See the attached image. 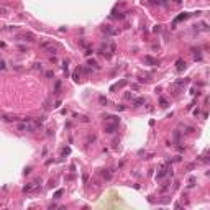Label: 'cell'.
I'll return each instance as SVG.
<instances>
[{
  "label": "cell",
  "instance_id": "cell-1",
  "mask_svg": "<svg viewBox=\"0 0 210 210\" xmlns=\"http://www.w3.org/2000/svg\"><path fill=\"white\" fill-rule=\"evenodd\" d=\"M117 49V43L113 40H110V38H105V40L102 41V44H100L99 48V53L105 58V59H110L112 56H113V53H115Z\"/></svg>",
  "mask_w": 210,
  "mask_h": 210
},
{
  "label": "cell",
  "instance_id": "cell-2",
  "mask_svg": "<svg viewBox=\"0 0 210 210\" xmlns=\"http://www.w3.org/2000/svg\"><path fill=\"white\" fill-rule=\"evenodd\" d=\"M40 48H41V49H44L48 54H51V56L56 54V44H53V41H48V40L46 41H41Z\"/></svg>",
  "mask_w": 210,
  "mask_h": 210
},
{
  "label": "cell",
  "instance_id": "cell-3",
  "mask_svg": "<svg viewBox=\"0 0 210 210\" xmlns=\"http://www.w3.org/2000/svg\"><path fill=\"white\" fill-rule=\"evenodd\" d=\"M16 40L25 41V43H31V41H35V35H33V33H30V31H23V33H18Z\"/></svg>",
  "mask_w": 210,
  "mask_h": 210
},
{
  "label": "cell",
  "instance_id": "cell-4",
  "mask_svg": "<svg viewBox=\"0 0 210 210\" xmlns=\"http://www.w3.org/2000/svg\"><path fill=\"white\" fill-rule=\"evenodd\" d=\"M103 130H105V133H108V135H113L117 130H118V123H110V122H105V127H103Z\"/></svg>",
  "mask_w": 210,
  "mask_h": 210
},
{
  "label": "cell",
  "instance_id": "cell-5",
  "mask_svg": "<svg viewBox=\"0 0 210 210\" xmlns=\"http://www.w3.org/2000/svg\"><path fill=\"white\" fill-rule=\"evenodd\" d=\"M102 31L105 33V35H108V36H115V35H118V30H117V28H112V26H108V25L102 26Z\"/></svg>",
  "mask_w": 210,
  "mask_h": 210
},
{
  "label": "cell",
  "instance_id": "cell-6",
  "mask_svg": "<svg viewBox=\"0 0 210 210\" xmlns=\"http://www.w3.org/2000/svg\"><path fill=\"white\" fill-rule=\"evenodd\" d=\"M169 172H171V167H169V166H167V164H166V166H164L163 169H161V171H159V172H158V174H156V181H161V179H163V177H164V176H166V174H169Z\"/></svg>",
  "mask_w": 210,
  "mask_h": 210
},
{
  "label": "cell",
  "instance_id": "cell-7",
  "mask_svg": "<svg viewBox=\"0 0 210 210\" xmlns=\"http://www.w3.org/2000/svg\"><path fill=\"white\" fill-rule=\"evenodd\" d=\"M186 68H187V63L184 59H177V61H176V71H177V72H182Z\"/></svg>",
  "mask_w": 210,
  "mask_h": 210
},
{
  "label": "cell",
  "instance_id": "cell-8",
  "mask_svg": "<svg viewBox=\"0 0 210 210\" xmlns=\"http://www.w3.org/2000/svg\"><path fill=\"white\" fill-rule=\"evenodd\" d=\"M144 64H148V66H159V61L154 59L153 56H144Z\"/></svg>",
  "mask_w": 210,
  "mask_h": 210
},
{
  "label": "cell",
  "instance_id": "cell-9",
  "mask_svg": "<svg viewBox=\"0 0 210 210\" xmlns=\"http://www.w3.org/2000/svg\"><path fill=\"white\" fill-rule=\"evenodd\" d=\"M87 66L90 69H94V71H100V66H99V63H97L95 59H89L87 61Z\"/></svg>",
  "mask_w": 210,
  "mask_h": 210
},
{
  "label": "cell",
  "instance_id": "cell-10",
  "mask_svg": "<svg viewBox=\"0 0 210 210\" xmlns=\"http://www.w3.org/2000/svg\"><path fill=\"white\" fill-rule=\"evenodd\" d=\"M146 99L144 97H138V99H133V107H140V105H144Z\"/></svg>",
  "mask_w": 210,
  "mask_h": 210
},
{
  "label": "cell",
  "instance_id": "cell-11",
  "mask_svg": "<svg viewBox=\"0 0 210 210\" xmlns=\"http://www.w3.org/2000/svg\"><path fill=\"white\" fill-rule=\"evenodd\" d=\"M103 120H105V122H112V123H120V118L115 117V115H105Z\"/></svg>",
  "mask_w": 210,
  "mask_h": 210
},
{
  "label": "cell",
  "instance_id": "cell-12",
  "mask_svg": "<svg viewBox=\"0 0 210 210\" xmlns=\"http://www.w3.org/2000/svg\"><path fill=\"white\" fill-rule=\"evenodd\" d=\"M36 186H38V184H36V182H30V184H26V186L23 187V192H31V190L35 189Z\"/></svg>",
  "mask_w": 210,
  "mask_h": 210
},
{
  "label": "cell",
  "instance_id": "cell-13",
  "mask_svg": "<svg viewBox=\"0 0 210 210\" xmlns=\"http://www.w3.org/2000/svg\"><path fill=\"white\" fill-rule=\"evenodd\" d=\"M187 16H189V13H186V12H184V13H181V15H177V16L174 18V25L177 23V21H182V20H186Z\"/></svg>",
  "mask_w": 210,
  "mask_h": 210
},
{
  "label": "cell",
  "instance_id": "cell-14",
  "mask_svg": "<svg viewBox=\"0 0 210 210\" xmlns=\"http://www.w3.org/2000/svg\"><path fill=\"white\" fill-rule=\"evenodd\" d=\"M59 90H61V80H56V82H54V89H53V94L58 95Z\"/></svg>",
  "mask_w": 210,
  "mask_h": 210
},
{
  "label": "cell",
  "instance_id": "cell-15",
  "mask_svg": "<svg viewBox=\"0 0 210 210\" xmlns=\"http://www.w3.org/2000/svg\"><path fill=\"white\" fill-rule=\"evenodd\" d=\"M102 176H103V179H105V181H110L112 176H113V172H112V171H108V169H105V171L102 172Z\"/></svg>",
  "mask_w": 210,
  "mask_h": 210
},
{
  "label": "cell",
  "instance_id": "cell-16",
  "mask_svg": "<svg viewBox=\"0 0 210 210\" xmlns=\"http://www.w3.org/2000/svg\"><path fill=\"white\" fill-rule=\"evenodd\" d=\"M3 120L5 122H18V117H15V115H3Z\"/></svg>",
  "mask_w": 210,
  "mask_h": 210
},
{
  "label": "cell",
  "instance_id": "cell-17",
  "mask_svg": "<svg viewBox=\"0 0 210 210\" xmlns=\"http://www.w3.org/2000/svg\"><path fill=\"white\" fill-rule=\"evenodd\" d=\"M187 82H189L187 79H179V80H176V84H174V85H176V87H184V85H186Z\"/></svg>",
  "mask_w": 210,
  "mask_h": 210
},
{
  "label": "cell",
  "instance_id": "cell-18",
  "mask_svg": "<svg viewBox=\"0 0 210 210\" xmlns=\"http://www.w3.org/2000/svg\"><path fill=\"white\" fill-rule=\"evenodd\" d=\"M99 102H100V105H107L108 100H107V97H105V95H99Z\"/></svg>",
  "mask_w": 210,
  "mask_h": 210
},
{
  "label": "cell",
  "instance_id": "cell-19",
  "mask_svg": "<svg viewBox=\"0 0 210 210\" xmlns=\"http://www.w3.org/2000/svg\"><path fill=\"white\" fill-rule=\"evenodd\" d=\"M159 105H161L163 108H166L167 105H169V103H167V100L164 99V97H159Z\"/></svg>",
  "mask_w": 210,
  "mask_h": 210
},
{
  "label": "cell",
  "instance_id": "cell-20",
  "mask_svg": "<svg viewBox=\"0 0 210 210\" xmlns=\"http://www.w3.org/2000/svg\"><path fill=\"white\" fill-rule=\"evenodd\" d=\"M113 13H115V15H113V16H115V18H118V20H123V18H125V16H127V13H117V12H113Z\"/></svg>",
  "mask_w": 210,
  "mask_h": 210
},
{
  "label": "cell",
  "instance_id": "cell-21",
  "mask_svg": "<svg viewBox=\"0 0 210 210\" xmlns=\"http://www.w3.org/2000/svg\"><path fill=\"white\" fill-rule=\"evenodd\" d=\"M33 68H35L36 71H43V64H41V63H35V64H33Z\"/></svg>",
  "mask_w": 210,
  "mask_h": 210
},
{
  "label": "cell",
  "instance_id": "cell-22",
  "mask_svg": "<svg viewBox=\"0 0 210 210\" xmlns=\"http://www.w3.org/2000/svg\"><path fill=\"white\" fill-rule=\"evenodd\" d=\"M194 59H195V61H197V59H199V61L202 59V54H200V51H194Z\"/></svg>",
  "mask_w": 210,
  "mask_h": 210
},
{
  "label": "cell",
  "instance_id": "cell-23",
  "mask_svg": "<svg viewBox=\"0 0 210 210\" xmlns=\"http://www.w3.org/2000/svg\"><path fill=\"white\" fill-rule=\"evenodd\" d=\"M72 79H74L75 82H79V79H80V77H79V69H77V71H75L74 74H72Z\"/></svg>",
  "mask_w": 210,
  "mask_h": 210
},
{
  "label": "cell",
  "instance_id": "cell-24",
  "mask_svg": "<svg viewBox=\"0 0 210 210\" xmlns=\"http://www.w3.org/2000/svg\"><path fill=\"white\" fill-rule=\"evenodd\" d=\"M195 186V177H190L189 179V187H194Z\"/></svg>",
  "mask_w": 210,
  "mask_h": 210
},
{
  "label": "cell",
  "instance_id": "cell-25",
  "mask_svg": "<svg viewBox=\"0 0 210 210\" xmlns=\"http://www.w3.org/2000/svg\"><path fill=\"white\" fill-rule=\"evenodd\" d=\"M5 69H7V66H5V61L0 59V71H5Z\"/></svg>",
  "mask_w": 210,
  "mask_h": 210
},
{
  "label": "cell",
  "instance_id": "cell-26",
  "mask_svg": "<svg viewBox=\"0 0 210 210\" xmlns=\"http://www.w3.org/2000/svg\"><path fill=\"white\" fill-rule=\"evenodd\" d=\"M69 153H71V148H69V146H68V148H64V149H63V154H64V156H68Z\"/></svg>",
  "mask_w": 210,
  "mask_h": 210
},
{
  "label": "cell",
  "instance_id": "cell-27",
  "mask_svg": "<svg viewBox=\"0 0 210 210\" xmlns=\"http://www.w3.org/2000/svg\"><path fill=\"white\" fill-rule=\"evenodd\" d=\"M61 103H63L61 100H56V102H54V105H53V108H59V107H61Z\"/></svg>",
  "mask_w": 210,
  "mask_h": 210
},
{
  "label": "cell",
  "instance_id": "cell-28",
  "mask_svg": "<svg viewBox=\"0 0 210 210\" xmlns=\"http://www.w3.org/2000/svg\"><path fill=\"white\" fill-rule=\"evenodd\" d=\"M61 195H63V189H59V190H58V192L54 194V199H59Z\"/></svg>",
  "mask_w": 210,
  "mask_h": 210
},
{
  "label": "cell",
  "instance_id": "cell-29",
  "mask_svg": "<svg viewBox=\"0 0 210 210\" xmlns=\"http://www.w3.org/2000/svg\"><path fill=\"white\" fill-rule=\"evenodd\" d=\"M46 77H54V72H53V71H46Z\"/></svg>",
  "mask_w": 210,
  "mask_h": 210
},
{
  "label": "cell",
  "instance_id": "cell-30",
  "mask_svg": "<svg viewBox=\"0 0 210 210\" xmlns=\"http://www.w3.org/2000/svg\"><path fill=\"white\" fill-rule=\"evenodd\" d=\"M92 53H94V51H92V49H89V48H87V49H85V53H84V54H85V56H90Z\"/></svg>",
  "mask_w": 210,
  "mask_h": 210
},
{
  "label": "cell",
  "instance_id": "cell-31",
  "mask_svg": "<svg viewBox=\"0 0 210 210\" xmlns=\"http://www.w3.org/2000/svg\"><path fill=\"white\" fill-rule=\"evenodd\" d=\"M199 113H200V108H195V110H194V115L199 117Z\"/></svg>",
  "mask_w": 210,
  "mask_h": 210
},
{
  "label": "cell",
  "instance_id": "cell-32",
  "mask_svg": "<svg viewBox=\"0 0 210 210\" xmlns=\"http://www.w3.org/2000/svg\"><path fill=\"white\" fill-rule=\"evenodd\" d=\"M154 31L158 33V31H161V25H156V28H154Z\"/></svg>",
  "mask_w": 210,
  "mask_h": 210
},
{
  "label": "cell",
  "instance_id": "cell-33",
  "mask_svg": "<svg viewBox=\"0 0 210 210\" xmlns=\"http://www.w3.org/2000/svg\"><path fill=\"white\" fill-rule=\"evenodd\" d=\"M125 99H133V94H125Z\"/></svg>",
  "mask_w": 210,
  "mask_h": 210
},
{
  "label": "cell",
  "instance_id": "cell-34",
  "mask_svg": "<svg viewBox=\"0 0 210 210\" xmlns=\"http://www.w3.org/2000/svg\"><path fill=\"white\" fill-rule=\"evenodd\" d=\"M3 12H7V8H3V7H0V15H2V13Z\"/></svg>",
  "mask_w": 210,
  "mask_h": 210
},
{
  "label": "cell",
  "instance_id": "cell-35",
  "mask_svg": "<svg viewBox=\"0 0 210 210\" xmlns=\"http://www.w3.org/2000/svg\"><path fill=\"white\" fill-rule=\"evenodd\" d=\"M174 2H177V3H181V2H182V0H174Z\"/></svg>",
  "mask_w": 210,
  "mask_h": 210
}]
</instances>
